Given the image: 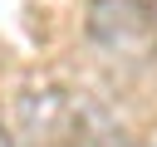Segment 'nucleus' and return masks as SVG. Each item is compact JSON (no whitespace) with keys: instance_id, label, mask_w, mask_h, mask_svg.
I'll return each instance as SVG.
<instances>
[{"instance_id":"2","label":"nucleus","mask_w":157,"mask_h":147,"mask_svg":"<svg viewBox=\"0 0 157 147\" xmlns=\"http://www.w3.org/2000/svg\"><path fill=\"white\" fill-rule=\"evenodd\" d=\"M20 113H25V123H29L34 132H54L59 118L69 113V98L54 93V88H44V93H25V98H20Z\"/></svg>"},{"instance_id":"3","label":"nucleus","mask_w":157,"mask_h":147,"mask_svg":"<svg viewBox=\"0 0 157 147\" xmlns=\"http://www.w3.org/2000/svg\"><path fill=\"white\" fill-rule=\"evenodd\" d=\"M0 147H20V142H15V132L5 127V118H0Z\"/></svg>"},{"instance_id":"1","label":"nucleus","mask_w":157,"mask_h":147,"mask_svg":"<svg viewBox=\"0 0 157 147\" xmlns=\"http://www.w3.org/2000/svg\"><path fill=\"white\" fill-rule=\"evenodd\" d=\"M157 29L147 0H93L88 5V34L103 49H132Z\"/></svg>"}]
</instances>
